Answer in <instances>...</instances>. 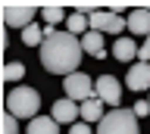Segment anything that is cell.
I'll return each instance as SVG.
<instances>
[{
	"mask_svg": "<svg viewBox=\"0 0 150 134\" xmlns=\"http://www.w3.org/2000/svg\"><path fill=\"white\" fill-rule=\"evenodd\" d=\"M44 44H41V62H44L47 72L53 75H75L78 72V62H81V38H75L69 31L59 28H44Z\"/></svg>",
	"mask_w": 150,
	"mask_h": 134,
	"instance_id": "obj_1",
	"label": "cell"
},
{
	"mask_svg": "<svg viewBox=\"0 0 150 134\" xmlns=\"http://www.w3.org/2000/svg\"><path fill=\"white\" fill-rule=\"evenodd\" d=\"M38 106L41 97L35 87H13L6 97V112H13L16 119H38Z\"/></svg>",
	"mask_w": 150,
	"mask_h": 134,
	"instance_id": "obj_2",
	"label": "cell"
},
{
	"mask_svg": "<svg viewBox=\"0 0 150 134\" xmlns=\"http://www.w3.org/2000/svg\"><path fill=\"white\" fill-rule=\"evenodd\" d=\"M97 134H138V112L134 109H112L97 122Z\"/></svg>",
	"mask_w": 150,
	"mask_h": 134,
	"instance_id": "obj_3",
	"label": "cell"
},
{
	"mask_svg": "<svg viewBox=\"0 0 150 134\" xmlns=\"http://www.w3.org/2000/svg\"><path fill=\"white\" fill-rule=\"evenodd\" d=\"M63 87H66V97H69V100H75V103H84V100L97 97V91H94V81L84 75V72H75V75L63 78Z\"/></svg>",
	"mask_w": 150,
	"mask_h": 134,
	"instance_id": "obj_4",
	"label": "cell"
},
{
	"mask_svg": "<svg viewBox=\"0 0 150 134\" xmlns=\"http://www.w3.org/2000/svg\"><path fill=\"white\" fill-rule=\"evenodd\" d=\"M91 31H110V34H119L122 28H128V19H122L119 13H106V10H94L91 16Z\"/></svg>",
	"mask_w": 150,
	"mask_h": 134,
	"instance_id": "obj_5",
	"label": "cell"
},
{
	"mask_svg": "<svg viewBox=\"0 0 150 134\" xmlns=\"http://www.w3.org/2000/svg\"><path fill=\"white\" fill-rule=\"evenodd\" d=\"M94 91H97V97H100L103 103H110V106L122 103V84L112 75H100L97 81H94Z\"/></svg>",
	"mask_w": 150,
	"mask_h": 134,
	"instance_id": "obj_6",
	"label": "cell"
},
{
	"mask_svg": "<svg viewBox=\"0 0 150 134\" xmlns=\"http://www.w3.org/2000/svg\"><path fill=\"white\" fill-rule=\"evenodd\" d=\"M31 19H35V6H3V22H6L9 28H22L25 31L28 25H31Z\"/></svg>",
	"mask_w": 150,
	"mask_h": 134,
	"instance_id": "obj_7",
	"label": "cell"
},
{
	"mask_svg": "<svg viewBox=\"0 0 150 134\" xmlns=\"http://www.w3.org/2000/svg\"><path fill=\"white\" fill-rule=\"evenodd\" d=\"M81 115V109H78V103L75 100H69V97H63V100H56L53 103V119L63 125H75V119Z\"/></svg>",
	"mask_w": 150,
	"mask_h": 134,
	"instance_id": "obj_8",
	"label": "cell"
},
{
	"mask_svg": "<svg viewBox=\"0 0 150 134\" xmlns=\"http://www.w3.org/2000/svg\"><path fill=\"white\" fill-rule=\"evenodd\" d=\"M125 84H128L131 91H147V87H150V62L131 66L128 75H125Z\"/></svg>",
	"mask_w": 150,
	"mask_h": 134,
	"instance_id": "obj_9",
	"label": "cell"
},
{
	"mask_svg": "<svg viewBox=\"0 0 150 134\" xmlns=\"http://www.w3.org/2000/svg\"><path fill=\"white\" fill-rule=\"evenodd\" d=\"M128 31L131 34H141V38H150V10H131Z\"/></svg>",
	"mask_w": 150,
	"mask_h": 134,
	"instance_id": "obj_10",
	"label": "cell"
},
{
	"mask_svg": "<svg viewBox=\"0 0 150 134\" xmlns=\"http://www.w3.org/2000/svg\"><path fill=\"white\" fill-rule=\"evenodd\" d=\"M141 53V47L134 44V38H119L116 44H112V56L122 59V62H128V59H134Z\"/></svg>",
	"mask_w": 150,
	"mask_h": 134,
	"instance_id": "obj_11",
	"label": "cell"
},
{
	"mask_svg": "<svg viewBox=\"0 0 150 134\" xmlns=\"http://www.w3.org/2000/svg\"><path fill=\"white\" fill-rule=\"evenodd\" d=\"M28 134H59V122L53 115H38L28 125Z\"/></svg>",
	"mask_w": 150,
	"mask_h": 134,
	"instance_id": "obj_12",
	"label": "cell"
},
{
	"mask_svg": "<svg viewBox=\"0 0 150 134\" xmlns=\"http://www.w3.org/2000/svg\"><path fill=\"white\" fill-rule=\"evenodd\" d=\"M81 47H84V53H91V56H97V59L106 56V50H103V34H100V31H88V34L81 38Z\"/></svg>",
	"mask_w": 150,
	"mask_h": 134,
	"instance_id": "obj_13",
	"label": "cell"
},
{
	"mask_svg": "<svg viewBox=\"0 0 150 134\" xmlns=\"http://www.w3.org/2000/svg\"><path fill=\"white\" fill-rule=\"evenodd\" d=\"M81 119L84 122H100L103 119V100L100 97H91V100L81 103Z\"/></svg>",
	"mask_w": 150,
	"mask_h": 134,
	"instance_id": "obj_14",
	"label": "cell"
},
{
	"mask_svg": "<svg viewBox=\"0 0 150 134\" xmlns=\"http://www.w3.org/2000/svg\"><path fill=\"white\" fill-rule=\"evenodd\" d=\"M84 28H91V19H84V13H78L75 10L72 16H69V19H66V31H69V34H75V38H78V34H88V31Z\"/></svg>",
	"mask_w": 150,
	"mask_h": 134,
	"instance_id": "obj_15",
	"label": "cell"
},
{
	"mask_svg": "<svg viewBox=\"0 0 150 134\" xmlns=\"http://www.w3.org/2000/svg\"><path fill=\"white\" fill-rule=\"evenodd\" d=\"M44 38H47V34H44V28H38L35 22H31V25L22 31V41H25L28 47H41V44H44Z\"/></svg>",
	"mask_w": 150,
	"mask_h": 134,
	"instance_id": "obj_16",
	"label": "cell"
},
{
	"mask_svg": "<svg viewBox=\"0 0 150 134\" xmlns=\"http://www.w3.org/2000/svg\"><path fill=\"white\" fill-rule=\"evenodd\" d=\"M41 19H44L47 25H50V28H53L56 22L69 19V16H66V10H63V6H44V10H41Z\"/></svg>",
	"mask_w": 150,
	"mask_h": 134,
	"instance_id": "obj_17",
	"label": "cell"
},
{
	"mask_svg": "<svg viewBox=\"0 0 150 134\" xmlns=\"http://www.w3.org/2000/svg\"><path fill=\"white\" fill-rule=\"evenodd\" d=\"M22 75H25V66H22V62H9V66L3 69V78H6V81H19Z\"/></svg>",
	"mask_w": 150,
	"mask_h": 134,
	"instance_id": "obj_18",
	"label": "cell"
},
{
	"mask_svg": "<svg viewBox=\"0 0 150 134\" xmlns=\"http://www.w3.org/2000/svg\"><path fill=\"white\" fill-rule=\"evenodd\" d=\"M3 134H19V125H16L13 112H3Z\"/></svg>",
	"mask_w": 150,
	"mask_h": 134,
	"instance_id": "obj_19",
	"label": "cell"
},
{
	"mask_svg": "<svg viewBox=\"0 0 150 134\" xmlns=\"http://www.w3.org/2000/svg\"><path fill=\"white\" fill-rule=\"evenodd\" d=\"M134 112H138V119H144V115L150 112V100H141V103H134Z\"/></svg>",
	"mask_w": 150,
	"mask_h": 134,
	"instance_id": "obj_20",
	"label": "cell"
},
{
	"mask_svg": "<svg viewBox=\"0 0 150 134\" xmlns=\"http://www.w3.org/2000/svg\"><path fill=\"white\" fill-rule=\"evenodd\" d=\"M69 134H91V128H88V122H75L69 128Z\"/></svg>",
	"mask_w": 150,
	"mask_h": 134,
	"instance_id": "obj_21",
	"label": "cell"
},
{
	"mask_svg": "<svg viewBox=\"0 0 150 134\" xmlns=\"http://www.w3.org/2000/svg\"><path fill=\"white\" fill-rule=\"evenodd\" d=\"M138 56H141V62H150V38L141 44V53H138Z\"/></svg>",
	"mask_w": 150,
	"mask_h": 134,
	"instance_id": "obj_22",
	"label": "cell"
}]
</instances>
